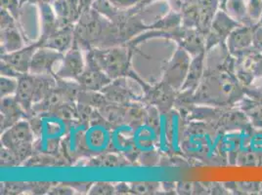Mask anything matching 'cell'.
<instances>
[{"mask_svg": "<svg viewBox=\"0 0 262 195\" xmlns=\"http://www.w3.org/2000/svg\"><path fill=\"white\" fill-rule=\"evenodd\" d=\"M19 86L16 98L26 111L32 109L34 103L46 97L55 87L52 76L25 74L18 78Z\"/></svg>", "mask_w": 262, "mask_h": 195, "instance_id": "obj_1", "label": "cell"}, {"mask_svg": "<svg viewBox=\"0 0 262 195\" xmlns=\"http://www.w3.org/2000/svg\"><path fill=\"white\" fill-rule=\"evenodd\" d=\"M1 141L3 147L10 150L19 162L25 161L33 152V133L30 124L19 121L4 131Z\"/></svg>", "mask_w": 262, "mask_h": 195, "instance_id": "obj_2", "label": "cell"}, {"mask_svg": "<svg viewBox=\"0 0 262 195\" xmlns=\"http://www.w3.org/2000/svg\"><path fill=\"white\" fill-rule=\"evenodd\" d=\"M95 62L110 78H117L129 74L130 54L124 48L91 52Z\"/></svg>", "mask_w": 262, "mask_h": 195, "instance_id": "obj_3", "label": "cell"}, {"mask_svg": "<svg viewBox=\"0 0 262 195\" xmlns=\"http://www.w3.org/2000/svg\"><path fill=\"white\" fill-rule=\"evenodd\" d=\"M63 58V53L47 47L39 46L33 54L29 72L32 75L41 76L56 75Z\"/></svg>", "mask_w": 262, "mask_h": 195, "instance_id": "obj_4", "label": "cell"}, {"mask_svg": "<svg viewBox=\"0 0 262 195\" xmlns=\"http://www.w3.org/2000/svg\"><path fill=\"white\" fill-rule=\"evenodd\" d=\"M191 61V56L188 54L186 50H178L166 69L165 82L174 89L182 87L184 84Z\"/></svg>", "mask_w": 262, "mask_h": 195, "instance_id": "obj_5", "label": "cell"}, {"mask_svg": "<svg viewBox=\"0 0 262 195\" xmlns=\"http://www.w3.org/2000/svg\"><path fill=\"white\" fill-rule=\"evenodd\" d=\"M77 81L86 90L99 91L109 85L111 78L101 69L90 53L88 56V68H84V71Z\"/></svg>", "mask_w": 262, "mask_h": 195, "instance_id": "obj_6", "label": "cell"}, {"mask_svg": "<svg viewBox=\"0 0 262 195\" xmlns=\"http://www.w3.org/2000/svg\"><path fill=\"white\" fill-rule=\"evenodd\" d=\"M84 71V63L81 53L77 45L72 46L64 55L63 61L59 69L56 72V76L60 78L76 79L82 75Z\"/></svg>", "mask_w": 262, "mask_h": 195, "instance_id": "obj_7", "label": "cell"}, {"mask_svg": "<svg viewBox=\"0 0 262 195\" xmlns=\"http://www.w3.org/2000/svg\"><path fill=\"white\" fill-rule=\"evenodd\" d=\"M40 46L39 43L33 44L28 46L27 48H22L20 50L14 51L11 53L2 55L1 59L4 63L8 64L13 67L16 71L21 75L28 74L30 71V65L33 59V56L37 48Z\"/></svg>", "mask_w": 262, "mask_h": 195, "instance_id": "obj_8", "label": "cell"}, {"mask_svg": "<svg viewBox=\"0 0 262 195\" xmlns=\"http://www.w3.org/2000/svg\"><path fill=\"white\" fill-rule=\"evenodd\" d=\"M253 32L249 27L238 26L226 38V43L231 54H241L252 46Z\"/></svg>", "mask_w": 262, "mask_h": 195, "instance_id": "obj_9", "label": "cell"}, {"mask_svg": "<svg viewBox=\"0 0 262 195\" xmlns=\"http://www.w3.org/2000/svg\"><path fill=\"white\" fill-rule=\"evenodd\" d=\"M26 112L16 96L1 98V130L5 131L22 118Z\"/></svg>", "mask_w": 262, "mask_h": 195, "instance_id": "obj_10", "label": "cell"}, {"mask_svg": "<svg viewBox=\"0 0 262 195\" xmlns=\"http://www.w3.org/2000/svg\"><path fill=\"white\" fill-rule=\"evenodd\" d=\"M73 35L74 33L71 28H63L45 39L43 42L40 43V46L53 49L60 53H64L71 48Z\"/></svg>", "mask_w": 262, "mask_h": 195, "instance_id": "obj_11", "label": "cell"}, {"mask_svg": "<svg viewBox=\"0 0 262 195\" xmlns=\"http://www.w3.org/2000/svg\"><path fill=\"white\" fill-rule=\"evenodd\" d=\"M204 71V54L196 55V57L191 61L188 74L186 76L184 84L181 87L183 90H195L199 86L200 81Z\"/></svg>", "mask_w": 262, "mask_h": 195, "instance_id": "obj_12", "label": "cell"}, {"mask_svg": "<svg viewBox=\"0 0 262 195\" xmlns=\"http://www.w3.org/2000/svg\"><path fill=\"white\" fill-rule=\"evenodd\" d=\"M238 26L239 22L223 12H219L212 20V31L220 37L227 38L231 32Z\"/></svg>", "mask_w": 262, "mask_h": 195, "instance_id": "obj_13", "label": "cell"}, {"mask_svg": "<svg viewBox=\"0 0 262 195\" xmlns=\"http://www.w3.org/2000/svg\"><path fill=\"white\" fill-rule=\"evenodd\" d=\"M227 13L238 22H246L249 19L246 0H228Z\"/></svg>", "mask_w": 262, "mask_h": 195, "instance_id": "obj_14", "label": "cell"}, {"mask_svg": "<svg viewBox=\"0 0 262 195\" xmlns=\"http://www.w3.org/2000/svg\"><path fill=\"white\" fill-rule=\"evenodd\" d=\"M19 86V80L15 77L1 76V98L10 97L16 95Z\"/></svg>", "mask_w": 262, "mask_h": 195, "instance_id": "obj_15", "label": "cell"}, {"mask_svg": "<svg viewBox=\"0 0 262 195\" xmlns=\"http://www.w3.org/2000/svg\"><path fill=\"white\" fill-rule=\"evenodd\" d=\"M247 9L249 20L251 22H258L262 14L261 0H249L247 2Z\"/></svg>", "mask_w": 262, "mask_h": 195, "instance_id": "obj_16", "label": "cell"}, {"mask_svg": "<svg viewBox=\"0 0 262 195\" xmlns=\"http://www.w3.org/2000/svg\"><path fill=\"white\" fill-rule=\"evenodd\" d=\"M159 187L156 183H134L131 184L130 191L136 194H148L153 193Z\"/></svg>", "mask_w": 262, "mask_h": 195, "instance_id": "obj_17", "label": "cell"}, {"mask_svg": "<svg viewBox=\"0 0 262 195\" xmlns=\"http://www.w3.org/2000/svg\"><path fill=\"white\" fill-rule=\"evenodd\" d=\"M116 188L109 183H97L94 184L89 189V194H113Z\"/></svg>", "mask_w": 262, "mask_h": 195, "instance_id": "obj_18", "label": "cell"}, {"mask_svg": "<svg viewBox=\"0 0 262 195\" xmlns=\"http://www.w3.org/2000/svg\"><path fill=\"white\" fill-rule=\"evenodd\" d=\"M19 164V160L15 156V154L8 150L7 148L3 147L1 149V165L6 167V166H15Z\"/></svg>", "mask_w": 262, "mask_h": 195, "instance_id": "obj_19", "label": "cell"}, {"mask_svg": "<svg viewBox=\"0 0 262 195\" xmlns=\"http://www.w3.org/2000/svg\"><path fill=\"white\" fill-rule=\"evenodd\" d=\"M252 48L262 55V27L253 31L252 35Z\"/></svg>", "mask_w": 262, "mask_h": 195, "instance_id": "obj_20", "label": "cell"}, {"mask_svg": "<svg viewBox=\"0 0 262 195\" xmlns=\"http://www.w3.org/2000/svg\"><path fill=\"white\" fill-rule=\"evenodd\" d=\"M1 5L4 10H8L12 16L18 17V0H1Z\"/></svg>", "mask_w": 262, "mask_h": 195, "instance_id": "obj_21", "label": "cell"}, {"mask_svg": "<svg viewBox=\"0 0 262 195\" xmlns=\"http://www.w3.org/2000/svg\"><path fill=\"white\" fill-rule=\"evenodd\" d=\"M48 193L49 194H73L74 189L68 185H57L50 188Z\"/></svg>", "mask_w": 262, "mask_h": 195, "instance_id": "obj_22", "label": "cell"}, {"mask_svg": "<svg viewBox=\"0 0 262 195\" xmlns=\"http://www.w3.org/2000/svg\"><path fill=\"white\" fill-rule=\"evenodd\" d=\"M177 190L180 193L187 194V193H192V191L194 190V184L192 183H181L177 185Z\"/></svg>", "mask_w": 262, "mask_h": 195, "instance_id": "obj_23", "label": "cell"}, {"mask_svg": "<svg viewBox=\"0 0 262 195\" xmlns=\"http://www.w3.org/2000/svg\"><path fill=\"white\" fill-rule=\"evenodd\" d=\"M252 71L256 76H262V55L261 57L257 58V60L252 65Z\"/></svg>", "mask_w": 262, "mask_h": 195, "instance_id": "obj_24", "label": "cell"}]
</instances>
